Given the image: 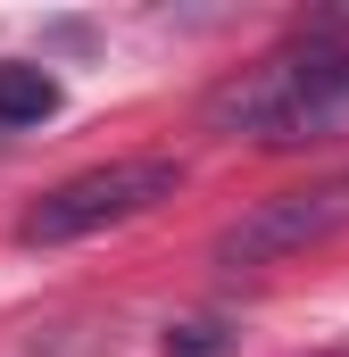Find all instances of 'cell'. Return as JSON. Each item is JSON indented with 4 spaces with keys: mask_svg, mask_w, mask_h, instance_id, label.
<instances>
[{
    "mask_svg": "<svg viewBox=\"0 0 349 357\" xmlns=\"http://www.w3.org/2000/svg\"><path fill=\"white\" fill-rule=\"evenodd\" d=\"M341 225H349V183L274 191V199H250V208L208 241V258H216L225 274H258V266H283V258H299V250L333 241Z\"/></svg>",
    "mask_w": 349,
    "mask_h": 357,
    "instance_id": "3957f363",
    "label": "cell"
},
{
    "mask_svg": "<svg viewBox=\"0 0 349 357\" xmlns=\"http://www.w3.org/2000/svg\"><path fill=\"white\" fill-rule=\"evenodd\" d=\"M42 116H59V84L25 59H0V133H25Z\"/></svg>",
    "mask_w": 349,
    "mask_h": 357,
    "instance_id": "277c9868",
    "label": "cell"
},
{
    "mask_svg": "<svg viewBox=\"0 0 349 357\" xmlns=\"http://www.w3.org/2000/svg\"><path fill=\"white\" fill-rule=\"evenodd\" d=\"M216 349H225V324L216 316H191V324L167 333V357H216Z\"/></svg>",
    "mask_w": 349,
    "mask_h": 357,
    "instance_id": "5b68a950",
    "label": "cell"
},
{
    "mask_svg": "<svg viewBox=\"0 0 349 357\" xmlns=\"http://www.w3.org/2000/svg\"><path fill=\"white\" fill-rule=\"evenodd\" d=\"M349 108V42L299 33L291 50H266L258 67L225 75L200 100V125L225 142H308Z\"/></svg>",
    "mask_w": 349,
    "mask_h": 357,
    "instance_id": "6da1fadb",
    "label": "cell"
},
{
    "mask_svg": "<svg viewBox=\"0 0 349 357\" xmlns=\"http://www.w3.org/2000/svg\"><path fill=\"white\" fill-rule=\"evenodd\" d=\"M308 357H349V341H333V349H308Z\"/></svg>",
    "mask_w": 349,
    "mask_h": 357,
    "instance_id": "8992f818",
    "label": "cell"
},
{
    "mask_svg": "<svg viewBox=\"0 0 349 357\" xmlns=\"http://www.w3.org/2000/svg\"><path fill=\"white\" fill-rule=\"evenodd\" d=\"M183 191V158L167 150H133V158H108V167H84V175L50 183L25 216H17V241L25 250H67V241H91L108 225H133L150 208H167Z\"/></svg>",
    "mask_w": 349,
    "mask_h": 357,
    "instance_id": "7a4b0ae2",
    "label": "cell"
}]
</instances>
